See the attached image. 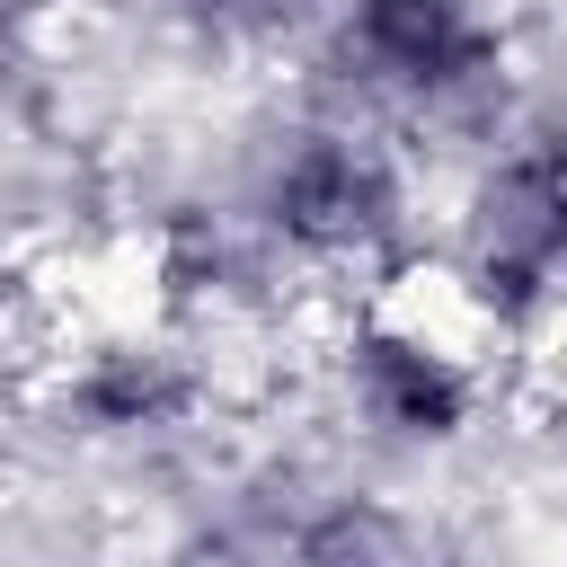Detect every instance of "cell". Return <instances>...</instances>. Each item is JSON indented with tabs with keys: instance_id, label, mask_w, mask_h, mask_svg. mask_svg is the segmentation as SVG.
Segmentation results:
<instances>
[{
	"instance_id": "cell-6",
	"label": "cell",
	"mask_w": 567,
	"mask_h": 567,
	"mask_svg": "<svg viewBox=\"0 0 567 567\" xmlns=\"http://www.w3.org/2000/svg\"><path fill=\"white\" fill-rule=\"evenodd\" d=\"M284 567H416V549H408L399 514H381V505L346 496V505L310 514V523L284 540Z\"/></svg>"
},
{
	"instance_id": "cell-5",
	"label": "cell",
	"mask_w": 567,
	"mask_h": 567,
	"mask_svg": "<svg viewBox=\"0 0 567 567\" xmlns=\"http://www.w3.org/2000/svg\"><path fill=\"white\" fill-rule=\"evenodd\" d=\"M53 408L89 443H142V434H168L195 408V363L168 337H97L80 363H62Z\"/></svg>"
},
{
	"instance_id": "cell-2",
	"label": "cell",
	"mask_w": 567,
	"mask_h": 567,
	"mask_svg": "<svg viewBox=\"0 0 567 567\" xmlns=\"http://www.w3.org/2000/svg\"><path fill=\"white\" fill-rule=\"evenodd\" d=\"M328 71L354 106L399 115H461L496 89L505 35L478 0H346Z\"/></svg>"
},
{
	"instance_id": "cell-7",
	"label": "cell",
	"mask_w": 567,
	"mask_h": 567,
	"mask_svg": "<svg viewBox=\"0 0 567 567\" xmlns=\"http://www.w3.org/2000/svg\"><path fill=\"white\" fill-rule=\"evenodd\" d=\"M540 151H549V168H558V177H567V124H558V133H549V142H540Z\"/></svg>"
},
{
	"instance_id": "cell-4",
	"label": "cell",
	"mask_w": 567,
	"mask_h": 567,
	"mask_svg": "<svg viewBox=\"0 0 567 567\" xmlns=\"http://www.w3.org/2000/svg\"><path fill=\"white\" fill-rule=\"evenodd\" d=\"M346 372V399L354 416L381 434V443H408V452H443L470 434L478 416V372L461 363V346H443L434 328L416 319H363L337 354Z\"/></svg>"
},
{
	"instance_id": "cell-8",
	"label": "cell",
	"mask_w": 567,
	"mask_h": 567,
	"mask_svg": "<svg viewBox=\"0 0 567 567\" xmlns=\"http://www.w3.org/2000/svg\"><path fill=\"white\" fill-rule=\"evenodd\" d=\"M284 9H292V0H284Z\"/></svg>"
},
{
	"instance_id": "cell-3",
	"label": "cell",
	"mask_w": 567,
	"mask_h": 567,
	"mask_svg": "<svg viewBox=\"0 0 567 567\" xmlns=\"http://www.w3.org/2000/svg\"><path fill=\"white\" fill-rule=\"evenodd\" d=\"M461 292L496 328H549L567 310V177L549 151L496 159L461 204Z\"/></svg>"
},
{
	"instance_id": "cell-1",
	"label": "cell",
	"mask_w": 567,
	"mask_h": 567,
	"mask_svg": "<svg viewBox=\"0 0 567 567\" xmlns=\"http://www.w3.org/2000/svg\"><path fill=\"white\" fill-rule=\"evenodd\" d=\"M257 230L301 266H372L408 239V177L363 124H310L275 142L257 177Z\"/></svg>"
}]
</instances>
